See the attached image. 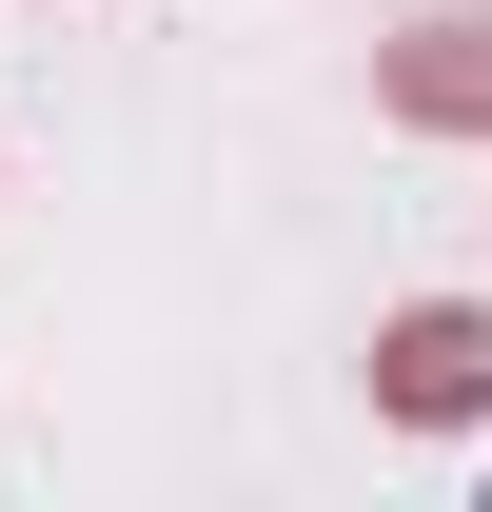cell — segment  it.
Returning a JSON list of instances; mask_svg holds the SVG:
<instances>
[{
	"mask_svg": "<svg viewBox=\"0 0 492 512\" xmlns=\"http://www.w3.org/2000/svg\"><path fill=\"white\" fill-rule=\"evenodd\" d=\"M374 414H492V296H414V316L374 335Z\"/></svg>",
	"mask_w": 492,
	"mask_h": 512,
	"instance_id": "1",
	"label": "cell"
},
{
	"mask_svg": "<svg viewBox=\"0 0 492 512\" xmlns=\"http://www.w3.org/2000/svg\"><path fill=\"white\" fill-rule=\"evenodd\" d=\"M374 99L414 138H492V20H414V40L374 60Z\"/></svg>",
	"mask_w": 492,
	"mask_h": 512,
	"instance_id": "2",
	"label": "cell"
}]
</instances>
